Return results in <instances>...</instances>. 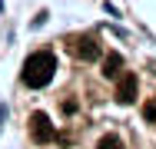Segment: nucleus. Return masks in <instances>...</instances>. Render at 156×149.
Returning a JSON list of instances; mask_svg holds the SVG:
<instances>
[{
	"label": "nucleus",
	"mask_w": 156,
	"mask_h": 149,
	"mask_svg": "<svg viewBox=\"0 0 156 149\" xmlns=\"http://www.w3.org/2000/svg\"><path fill=\"white\" fill-rule=\"evenodd\" d=\"M53 73H57V57H53L50 50L30 53V57H27V63H23V83H27L30 89L47 86V83L53 80Z\"/></svg>",
	"instance_id": "1"
},
{
	"label": "nucleus",
	"mask_w": 156,
	"mask_h": 149,
	"mask_svg": "<svg viewBox=\"0 0 156 149\" xmlns=\"http://www.w3.org/2000/svg\"><path fill=\"white\" fill-rule=\"evenodd\" d=\"M30 136H33V143H40V146H47L57 133H53V123H50V116L47 113H33L30 116Z\"/></svg>",
	"instance_id": "2"
},
{
	"label": "nucleus",
	"mask_w": 156,
	"mask_h": 149,
	"mask_svg": "<svg viewBox=\"0 0 156 149\" xmlns=\"http://www.w3.org/2000/svg\"><path fill=\"white\" fill-rule=\"evenodd\" d=\"M70 50H73V57L83 60V63H90V60L100 57V43H96L93 36H76V40L70 43Z\"/></svg>",
	"instance_id": "3"
},
{
	"label": "nucleus",
	"mask_w": 156,
	"mask_h": 149,
	"mask_svg": "<svg viewBox=\"0 0 156 149\" xmlns=\"http://www.w3.org/2000/svg\"><path fill=\"white\" fill-rule=\"evenodd\" d=\"M136 89H140L136 73H123L120 83H116V99H120V103H133V99H136Z\"/></svg>",
	"instance_id": "4"
},
{
	"label": "nucleus",
	"mask_w": 156,
	"mask_h": 149,
	"mask_svg": "<svg viewBox=\"0 0 156 149\" xmlns=\"http://www.w3.org/2000/svg\"><path fill=\"white\" fill-rule=\"evenodd\" d=\"M120 66H123V57L120 53H110L103 60V76H120Z\"/></svg>",
	"instance_id": "5"
},
{
	"label": "nucleus",
	"mask_w": 156,
	"mask_h": 149,
	"mask_svg": "<svg viewBox=\"0 0 156 149\" xmlns=\"http://www.w3.org/2000/svg\"><path fill=\"white\" fill-rule=\"evenodd\" d=\"M96 149H123V143H120V136H103L96 143Z\"/></svg>",
	"instance_id": "6"
},
{
	"label": "nucleus",
	"mask_w": 156,
	"mask_h": 149,
	"mask_svg": "<svg viewBox=\"0 0 156 149\" xmlns=\"http://www.w3.org/2000/svg\"><path fill=\"white\" fill-rule=\"evenodd\" d=\"M143 116L150 119V123H156V103H146V106H143Z\"/></svg>",
	"instance_id": "7"
}]
</instances>
